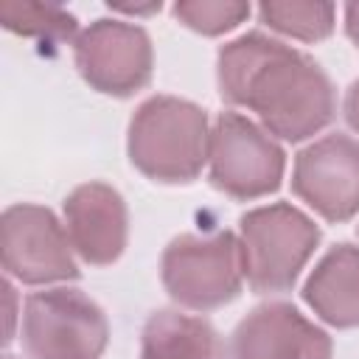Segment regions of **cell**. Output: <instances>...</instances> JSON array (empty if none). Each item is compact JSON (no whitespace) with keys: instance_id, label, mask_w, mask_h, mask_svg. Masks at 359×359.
<instances>
[{"instance_id":"6da1fadb","label":"cell","mask_w":359,"mask_h":359,"mask_svg":"<svg viewBox=\"0 0 359 359\" xmlns=\"http://www.w3.org/2000/svg\"><path fill=\"white\" fill-rule=\"evenodd\" d=\"M219 93L233 107L252 109L269 135L306 140L337 115V90L303 50L250 31L219 50Z\"/></svg>"},{"instance_id":"7a4b0ae2","label":"cell","mask_w":359,"mask_h":359,"mask_svg":"<svg viewBox=\"0 0 359 359\" xmlns=\"http://www.w3.org/2000/svg\"><path fill=\"white\" fill-rule=\"evenodd\" d=\"M208 115L177 95L146 98L129 121V160L157 182H191L208 163Z\"/></svg>"},{"instance_id":"3957f363","label":"cell","mask_w":359,"mask_h":359,"mask_svg":"<svg viewBox=\"0 0 359 359\" xmlns=\"http://www.w3.org/2000/svg\"><path fill=\"white\" fill-rule=\"evenodd\" d=\"M241 272L252 292H289L323 233L294 205L275 202L241 216Z\"/></svg>"},{"instance_id":"277c9868","label":"cell","mask_w":359,"mask_h":359,"mask_svg":"<svg viewBox=\"0 0 359 359\" xmlns=\"http://www.w3.org/2000/svg\"><path fill=\"white\" fill-rule=\"evenodd\" d=\"M168 297L185 309L210 311L241 292V247L230 230L210 236H177L160 261Z\"/></svg>"},{"instance_id":"5b68a950","label":"cell","mask_w":359,"mask_h":359,"mask_svg":"<svg viewBox=\"0 0 359 359\" xmlns=\"http://www.w3.org/2000/svg\"><path fill=\"white\" fill-rule=\"evenodd\" d=\"M107 339V317L81 289L59 286L28 294L22 345L31 359H98Z\"/></svg>"},{"instance_id":"8992f818","label":"cell","mask_w":359,"mask_h":359,"mask_svg":"<svg viewBox=\"0 0 359 359\" xmlns=\"http://www.w3.org/2000/svg\"><path fill=\"white\" fill-rule=\"evenodd\" d=\"M210 182L233 199H258L275 194L283 180V149L250 118L222 112L210 129Z\"/></svg>"},{"instance_id":"52a82bcc","label":"cell","mask_w":359,"mask_h":359,"mask_svg":"<svg viewBox=\"0 0 359 359\" xmlns=\"http://www.w3.org/2000/svg\"><path fill=\"white\" fill-rule=\"evenodd\" d=\"M73 59L81 79L115 98H126L143 90L151 79V39L149 34L123 20L101 17L90 22L73 42Z\"/></svg>"},{"instance_id":"ba28073f","label":"cell","mask_w":359,"mask_h":359,"mask_svg":"<svg viewBox=\"0 0 359 359\" xmlns=\"http://www.w3.org/2000/svg\"><path fill=\"white\" fill-rule=\"evenodd\" d=\"M70 247L67 230L48 208L20 202L3 210V269L20 283L76 280L79 266Z\"/></svg>"},{"instance_id":"9c48e42d","label":"cell","mask_w":359,"mask_h":359,"mask_svg":"<svg viewBox=\"0 0 359 359\" xmlns=\"http://www.w3.org/2000/svg\"><path fill=\"white\" fill-rule=\"evenodd\" d=\"M292 191L325 222H348L359 210V143L342 132L297 151Z\"/></svg>"},{"instance_id":"30bf717a","label":"cell","mask_w":359,"mask_h":359,"mask_svg":"<svg viewBox=\"0 0 359 359\" xmlns=\"http://www.w3.org/2000/svg\"><path fill=\"white\" fill-rule=\"evenodd\" d=\"M331 337L283 300L255 306L230 339V359H331Z\"/></svg>"},{"instance_id":"8fae6325","label":"cell","mask_w":359,"mask_h":359,"mask_svg":"<svg viewBox=\"0 0 359 359\" xmlns=\"http://www.w3.org/2000/svg\"><path fill=\"white\" fill-rule=\"evenodd\" d=\"M65 224L73 250L93 266L121 258L129 236L123 196L107 182H84L65 199Z\"/></svg>"},{"instance_id":"7c38bea8","label":"cell","mask_w":359,"mask_h":359,"mask_svg":"<svg viewBox=\"0 0 359 359\" xmlns=\"http://www.w3.org/2000/svg\"><path fill=\"white\" fill-rule=\"evenodd\" d=\"M303 300L334 328L359 325V247L337 244L311 269Z\"/></svg>"},{"instance_id":"4fadbf2b","label":"cell","mask_w":359,"mask_h":359,"mask_svg":"<svg viewBox=\"0 0 359 359\" xmlns=\"http://www.w3.org/2000/svg\"><path fill=\"white\" fill-rule=\"evenodd\" d=\"M140 359H227V348L205 317L160 309L143 325Z\"/></svg>"},{"instance_id":"5bb4252c","label":"cell","mask_w":359,"mask_h":359,"mask_svg":"<svg viewBox=\"0 0 359 359\" xmlns=\"http://www.w3.org/2000/svg\"><path fill=\"white\" fill-rule=\"evenodd\" d=\"M261 22L269 25L278 34L303 39V42H320L334 31V17L337 8L334 3H261L258 6Z\"/></svg>"},{"instance_id":"9a60e30c","label":"cell","mask_w":359,"mask_h":359,"mask_svg":"<svg viewBox=\"0 0 359 359\" xmlns=\"http://www.w3.org/2000/svg\"><path fill=\"white\" fill-rule=\"evenodd\" d=\"M0 22L22 36H34L42 42H62L76 34V17L56 3H0Z\"/></svg>"},{"instance_id":"2e32d148","label":"cell","mask_w":359,"mask_h":359,"mask_svg":"<svg viewBox=\"0 0 359 359\" xmlns=\"http://www.w3.org/2000/svg\"><path fill=\"white\" fill-rule=\"evenodd\" d=\"M174 17L188 25L191 31H199L205 36H216L224 31H233L250 17V3L236 0H180L174 6Z\"/></svg>"},{"instance_id":"e0dca14e","label":"cell","mask_w":359,"mask_h":359,"mask_svg":"<svg viewBox=\"0 0 359 359\" xmlns=\"http://www.w3.org/2000/svg\"><path fill=\"white\" fill-rule=\"evenodd\" d=\"M345 121L359 135V79L348 87V95H345Z\"/></svg>"},{"instance_id":"ac0fdd59","label":"cell","mask_w":359,"mask_h":359,"mask_svg":"<svg viewBox=\"0 0 359 359\" xmlns=\"http://www.w3.org/2000/svg\"><path fill=\"white\" fill-rule=\"evenodd\" d=\"M345 34L359 48V3H348L345 6Z\"/></svg>"}]
</instances>
